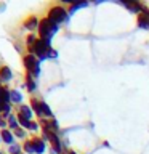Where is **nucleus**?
<instances>
[{
	"mask_svg": "<svg viewBox=\"0 0 149 154\" xmlns=\"http://www.w3.org/2000/svg\"><path fill=\"white\" fill-rule=\"evenodd\" d=\"M11 98H13V101H16V103H18V101H21V95H19L18 91H13V93H11Z\"/></svg>",
	"mask_w": 149,
	"mask_h": 154,
	"instance_id": "14",
	"label": "nucleus"
},
{
	"mask_svg": "<svg viewBox=\"0 0 149 154\" xmlns=\"http://www.w3.org/2000/svg\"><path fill=\"white\" fill-rule=\"evenodd\" d=\"M66 14H67V13H66L61 7H55V8H51L48 19H50L53 24H56V26H58L61 21H64V19H66Z\"/></svg>",
	"mask_w": 149,
	"mask_h": 154,
	"instance_id": "3",
	"label": "nucleus"
},
{
	"mask_svg": "<svg viewBox=\"0 0 149 154\" xmlns=\"http://www.w3.org/2000/svg\"><path fill=\"white\" fill-rule=\"evenodd\" d=\"M0 74H2L3 80H10V79H11V72H10V69H8V67H3V69L0 71Z\"/></svg>",
	"mask_w": 149,
	"mask_h": 154,
	"instance_id": "10",
	"label": "nucleus"
},
{
	"mask_svg": "<svg viewBox=\"0 0 149 154\" xmlns=\"http://www.w3.org/2000/svg\"><path fill=\"white\" fill-rule=\"evenodd\" d=\"M122 2L125 3V5H127V7L130 8V10H133V11H139V10H141V7H139V5L136 3V2H130V0H122Z\"/></svg>",
	"mask_w": 149,
	"mask_h": 154,
	"instance_id": "9",
	"label": "nucleus"
},
{
	"mask_svg": "<svg viewBox=\"0 0 149 154\" xmlns=\"http://www.w3.org/2000/svg\"><path fill=\"white\" fill-rule=\"evenodd\" d=\"M10 151H11L13 154H18L19 152V146H11V148H10Z\"/></svg>",
	"mask_w": 149,
	"mask_h": 154,
	"instance_id": "15",
	"label": "nucleus"
},
{
	"mask_svg": "<svg viewBox=\"0 0 149 154\" xmlns=\"http://www.w3.org/2000/svg\"><path fill=\"white\" fill-rule=\"evenodd\" d=\"M24 64L29 71H32L34 74H38V71H40V67H38V63L34 56H26L24 58Z\"/></svg>",
	"mask_w": 149,
	"mask_h": 154,
	"instance_id": "5",
	"label": "nucleus"
},
{
	"mask_svg": "<svg viewBox=\"0 0 149 154\" xmlns=\"http://www.w3.org/2000/svg\"><path fill=\"white\" fill-rule=\"evenodd\" d=\"M71 154H75V152H71Z\"/></svg>",
	"mask_w": 149,
	"mask_h": 154,
	"instance_id": "19",
	"label": "nucleus"
},
{
	"mask_svg": "<svg viewBox=\"0 0 149 154\" xmlns=\"http://www.w3.org/2000/svg\"><path fill=\"white\" fill-rule=\"evenodd\" d=\"M2 137H3V140H5L7 143H13V137H11V133H10L8 130H3Z\"/></svg>",
	"mask_w": 149,
	"mask_h": 154,
	"instance_id": "11",
	"label": "nucleus"
},
{
	"mask_svg": "<svg viewBox=\"0 0 149 154\" xmlns=\"http://www.w3.org/2000/svg\"><path fill=\"white\" fill-rule=\"evenodd\" d=\"M32 50H34V53H37L40 58L50 56V53H51V50H50V42H48V40H37L35 45L32 47Z\"/></svg>",
	"mask_w": 149,
	"mask_h": 154,
	"instance_id": "2",
	"label": "nucleus"
},
{
	"mask_svg": "<svg viewBox=\"0 0 149 154\" xmlns=\"http://www.w3.org/2000/svg\"><path fill=\"white\" fill-rule=\"evenodd\" d=\"M34 144V148H35V152H43V149H45V144H43V141H40V140H34L32 141Z\"/></svg>",
	"mask_w": 149,
	"mask_h": 154,
	"instance_id": "8",
	"label": "nucleus"
},
{
	"mask_svg": "<svg viewBox=\"0 0 149 154\" xmlns=\"http://www.w3.org/2000/svg\"><path fill=\"white\" fill-rule=\"evenodd\" d=\"M27 87H29V90H34V87H35V85H34V82H32L31 79H29V82H27Z\"/></svg>",
	"mask_w": 149,
	"mask_h": 154,
	"instance_id": "17",
	"label": "nucleus"
},
{
	"mask_svg": "<svg viewBox=\"0 0 149 154\" xmlns=\"http://www.w3.org/2000/svg\"><path fill=\"white\" fill-rule=\"evenodd\" d=\"M0 125H2V127H5V120H3L2 117H0Z\"/></svg>",
	"mask_w": 149,
	"mask_h": 154,
	"instance_id": "18",
	"label": "nucleus"
},
{
	"mask_svg": "<svg viewBox=\"0 0 149 154\" xmlns=\"http://www.w3.org/2000/svg\"><path fill=\"white\" fill-rule=\"evenodd\" d=\"M19 112H21V117L27 119V120L32 117V111H31V108H27V106H19Z\"/></svg>",
	"mask_w": 149,
	"mask_h": 154,
	"instance_id": "7",
	"label": "nucleus"
},
{
	"mask_svg": "<svg viewBox=\"0 0 149 154\" xmlns=\"http://www.w3.org/2000/svg\"><path fill=\"white\" fill-rule=\"evenodd\" d=\"M10 125H11V127H14V125H16V119H14L13 116H10Z\"/></svg>",
	"mask_w": 149,
	"mask_h": 154,
	"instance_id": "16",
	"label": "nucleus"
},
{
	"mask_svg": "<svg viewBox=\"0 0 149 154\" xmlns=\"http://www.w3.org/2000/svg\"><path fill=\"white\" fill-rule=\"evenodd\" d=\"M138 26L143 27V29H149V18L146 14H139L138 18Z\"/></svg>",
	"mask_w": 149,
	"mask_h": 154,
	"instance_id": "6",
	"label": "nucleus"
},
{
	"mask_svg": "<svg viewBox=\"0 0 149 154\" xmlns=\"http://www.w3.org/2000/svg\"><path fill=\"white\" fill-rule=\"evenodd\" d=\"M32 106L40 116H48V117H51V111H50V108H48L45 103H40V101H37V100H32Z\"/></svg>",
	"mask_w": 149,
	"mask_h": 154,
	"instance_id": "4",
	"label": "nucleus"
},
{
	"mask_svg": "<svg viewBox=\"0 0 149 154\" xmlns=\"http://www.w3.org/2000/svg\"><path fill=\"white\" fill-rule=\"evenodd\" d=\"M24 149H26V152H34V151H35V148H34V144H32V143H26Z\"/></svg>",
	"mask_w": 149,
	"mask_h": 154,
	"instance_id": "13",
	"label": "nucleus"
},
{
	"mask_svg": "<svg viewBox=\"0 0 149 154\" xmlns=\"http://www.w3.org/2000/svg\"><path fill=\"white\" fill-rule=\"evenodd\" d=\"M35 24H37V21H35V19H29V21L26 23V26H27V29H34V27H35Z\"/></svg>",
	"mask_w": 149,
	"mask_h": 154,
	"instance_id": "12",
	"label": "nucleus"
},
{
	"mask_svg": "<svg viewBox=\"0 0 149 154\" xmlns=\"http://www.w3.org/2000/svg\"><path fill=\"white\" fill-rule=\"evenodd\" d=\"M58 31V26L56 24H53L50 19H43V21L40 23V35L43 40H48L50 42L51 35Z\"/></svg>",
	"mask_w": 149,
	"mask_h": 154,
	"instance_id": "1",
	"label": "nucleus"
}]
</instances>
